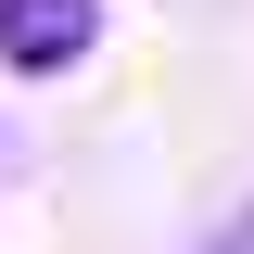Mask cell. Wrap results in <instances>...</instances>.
Masks as SVG:
<instances>
[{"label":"cell","mask_w":254,"mask_h":254,"mask_svg":"<svg viewBox=\"0 0 254 254\" xmlns=\"http://www.w3.org/2000/svg\"><path fill=\"white\" fill-rule=\"evenodd\" d=\"M89 0H0V64H26V76H51V64L89 51Z\"/></svg>","instance_id":"obj_1"}]
</instances>
